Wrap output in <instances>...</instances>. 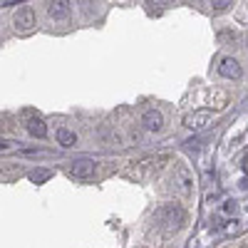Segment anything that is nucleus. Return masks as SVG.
<instances>
[{
  "label": "nucleus",
  "instance_id": "obj_13",
  "mask_svg": "<svg viewBox=\"0 0 248 248\" xmlns=\"http://www.w3.org/2000/svg\"><path fill=\"white\" fill-rule=\"evenodd\" d=\"M221 209H223V214H236V211H238V203H236V201H226Z\"/></svg>",
  "mask_w": 248,
  "mask_h": 248
},
{
  "label": "nucleus",
  "instance_id": "obj_2",
  "mask_svg": "<svg viewBox=\"0 0 248 248\" xmlns=\"http://www.w3.org/2000/svg\"><path fill=\"white\" fill-rule=\"evenodd\" d=\"M218 75L226 77V79H241L243 67H241V62H238L236 57H221V62H218Z\"/></svg>",
  "mask_w": 248,
  "mask_h": 248
},
{
  "label": "nucleus",
  "instance_id": "obj_4",
  "mask_svg": "<svg viewBox=\"0 0 248 248\" xmlns=\"http://www.w3.org/2000/svg\"><path fill=\"white\" fill-rule=\"evenodd\" d=\"M13 23H15V28L17 30H30V28H35V10L32 8H28V5H23L20 10H15V17H13Z\"/></svg>",
  "mask_w": 248,
  "mask_h": 248
},
{
  "label": "nucleus",
  "instance_id": "obj_5",
  "mask_svg": "<svg viewBox=\"0 0 248 248\" xmlns=\"http://www.w3.org/2000/svg\"><path fill=\"white\" fill-rule=\"evenodd\" d=\"M25 129H28L30 137H35V139H45V137H47V124H45L43 117H37V114H28Z\"/></svg>",
  "mask_w": 248,
  "mask_h": 248
},
{
  "label": "nucleus",
  "instance_id": "obj_10",
  "mask_svg": "<svg viewBox=\"0 0 248 248\" xmlns=\"http://www.w3.org/2000/svg\"><path fill=\"white\" fill-rule=\"evenodd\" d=\"M179 186H181V191H189L191 189V176H189V171H179Z\"/></svg>",
  "mask_w": 248,
  "mask_h": 248
},
{
  "label": "nucleus",
  "instance_id": "obj_7",
  "mask_svg": "<svg viewBox=\"0 0 248 248\" xmlns=\"http://www.w3.org/2000/svg\"><path fill=\"white\" fill-rule=\"evenodd\" d=\"M141 124L149 132H161L164 129V114L159 109H147V112L141 114Z\"/></svg>",
  "mask_w": 248,
  "mask_h": 248
},
{
  "label": "nucleus",
  "instance_id": "obj_11",
  "mask_svg": "<svg viewBox=\"0 0 248 248\" xmlns=\"http://www.w3.org/2000/svg\"><path fill=\"white\" fill-rule=\"evenodd\" d=\"M30 179H32L35 184H43V181H47V179H50V171H32V174H30Z\"/></svg>",
  "mask_w": 248,
  "mask_h": 248
},
{
  "label": "nucleus",
  "instance_id": "obj_14",
  "mask_svg": "<svg viewBox=\"0 0 248 248\" xmlns=\"http://www.w3.org/2000/svg\"><path fill=\"white\" fill-rule=\"evenodd\" d=\"M15 144H17V141H13V139H0V152H8V149H15Z\"/></svg>",
  "mask_w": 248,
  "mask_h": 248
},
{
  "label": "nucleus",
  "instance_id": "obj_9",
  "mask_svg": "<svg viewBox=\"0 0 248 248\" xmlns=\"http://www.w3.org/2000/svg\"><path fill=\"white\" fill-rule=\"evenodd\" d=\"M55 139H57L60 147H65V149H70V147H75V144H77V134L72 129H67V127H60L55 132Z\"/></svg>",
  "mask_w": 248,
  "mask_h": 248
},
{
  "label": "nucleus",
  "instance_id": "obj_6",
  "mask_svg": "<svg viewBox=\"0 0 248 248\" xmlns=\"http://www.w3.org/2000/svg\"><path fill=\"white\" fill-rule=\"evenodd\" d=\"M94 161H90V159H77V161H72V167H70V174L75 176V179H90L92 174H94Z\"/></svg>",
  "mask_w": 248,
  "mask_h": 248
},
{
  "label": "nucleus",
  "instance_id": "obj_3",
  "mask_svg": "<svg viewBox=\"0 0 248 248\" xmlns=\"http://www.w3.org/2000/svg\"><path fill=\"white\" fill-rule=\"evenodd\" d=\"M211 119H214V112L211 109H196V112L184 117V127H189V129H203Z\"/></svg>",
  "mask_w": 248,
  "mask_h": 248
},
{
  "label": "nucleus",
  "instance_id": "obj_1",
  "mask_svg": "<svg viewBox=\"0 0 248 248\" xmlns=\"http://www.w3.org/2000/svg\"><path fill=\"white\" fill-rule=\"evenodd\" d=\"M156 221L164 226L167 231H176L179 226L184 223V211L179 209V206H174V203H169V206H164V209H159L156 211Z\"/></svg>",
  "mask_w": 248,
  "mask_h": 248
},
{
  "label": "nucleus",
  "instance_id": "obj_15",
  "mask_svg": "<svg viewBox=\"0 0 248 248\" xmlns=\"http://www.w3.org/2000/svg\"><path fill=\"white\" fill-rule=\"evenodd\" d=\"M241 186H243V189L248 191V179H243V181H241Z\"/></svg>",
  "mask_w": 248,
  "mask_h": 248
},
{
  "label": "nucleus",
  "instance_id": "obj_12",
  "mask_svg": "<svg viewBox=\"0 0 248 248\" xmlns=\"http://www.w3.org/2000/svg\"><path fill=\"white\" fill-rule=\"evenodd\" d=\"M211 5H214L216 13H223V10H229L233 3H229V0H216V3H211Z\"/></svg>",
  "mask_w": 248,
  "mask_h": 248
},
{
  "label": "nucleus",
  "instance_id": "obj_8",
  "mask_svg": "<svg viewBox=\"0 0 248 248\" xmlns=\"http://www.w3.org/2000/svg\"><path fill=\"white\" fill-rule=\"evenodd\" d=\"M47 15H50L52 20H67V17H70V3H65V0L50 3V5H47Z\"/></svg>",
  "mask_w": 248,
  "mask_h": 248
}]
</instances>
